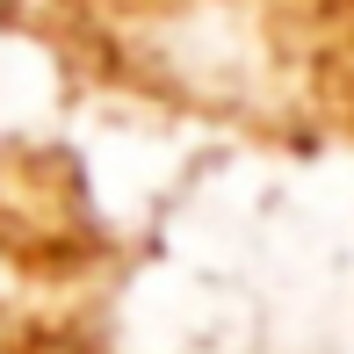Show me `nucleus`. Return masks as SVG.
I'll return each instance as SVG.
<instances>
[]
</instances>
